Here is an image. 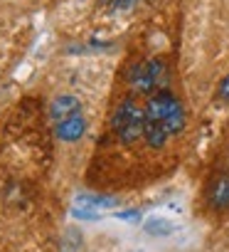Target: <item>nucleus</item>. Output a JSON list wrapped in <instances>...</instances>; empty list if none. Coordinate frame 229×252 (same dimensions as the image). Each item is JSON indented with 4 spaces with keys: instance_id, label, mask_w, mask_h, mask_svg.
<instances>
[{
    "instance_id": "f257e3e1",
    "label": "nucleus",
    "mask_w": 229,
    "mask_h": 252,
    "mask_svg": "<svg viewBox=\"0 0 229 252\" xmlns=\"http://www.w3.org/2000/svg\"><path fill=\"white\" fill-rule=\"evenodd\" d=\"M185 121H187V116H185L182 101L175 94L160 89V92L151 94V99L146 104V134H143V139L151 149H163L173 136H178L185 129Z\"/></svg>"
},
{
    "instance_id": "f03ea898",
    "label": "nucleus",
    "mask_w": 229,
    "mask_h": 252,
    "mask_svg": "<svg viewBox=\"0 0 229 252\" xmlns=\"http://www.w3.org/2000/svg\"><path fill=\"white\" fill-rule=\"evenodd\" d=\"M50 119L54 124V136L64 144H74L84 136L86 121L81 114V104L72 94H59L50 106Z\"/></svg>"
},
{
    "instance_id": "7ed1b4c3",
    "label": "nucleus",
    "mask_w": 229,
    "mask_h": 252,
    "mask_svg": "<svg viewBox=\"0 0 229 252\" xmlns=\"http://www.w3.org/2000/svg\"><path fill=\"white\" fill-rule=\"evenodd\" d=\"M111 129L121 144H126V146L136 144L146 134V106H141L131 96L124 99L111 116Z\"/></svg>"
},
{
    "instance_id": "20e7f679",
    "label": "nucleus",
    "mask_w": 229,
    "mask_h": 252,
    "mask_svg": "<svg viewBox=\"0 0 229 252\" xmlns=\"http://www.w3.org/2000/svg\"><path fill=\"white\" fill-rule=\"evenodd\" d=\"M168 82V67L163 60H141L128 69V84L138 94H155L165 89Z\"/></svg>"
},
{
    "instance_id": "39448f33",
    "label": "nucleus",
    "mask_w": 229,
    "mask_h": 252,
    "mask_svg": "<svg viewBox=\"0 0 229 252\" xmlns=\"http://www.w3.org/2000/svg\"><path fill=\"white\" fill-rule=\"evenodd\" d=\"M116 205V198L111 195H99V193H79L74 198V205H72V213L81 220H91L96 215H101L103 210Z\"/></svg>"
},
{
    "instance_id": "423d86ee",
    "label": "nucleus",
    "mask_w": 229,
    "mask_h": 252,
    "mask_svg": "<svg viewBox=\"0 0 229 252\" xmlns=\"http://www.w3.org/2000/svg\"><path fill=\"white\" fill-rule=\"evenodd\" d=\"M207 203L214 210H229V166L212 173L207 183Z\"/></svg>"
},
{
    "instance_id": "0eeeda50",
    "label": "nucleus",
    "mask_w": 229,
    "mask_h": 252,
    "mask_svg": "<svg viewBox=\"0 0 229 252\" xmlns=\"http://www.w3.org/2000/svg\"><path fill=\"white\" fill-rule=\"evenodd\" d=\"M217 96H219L222 101H229V74L219 82V87H217Z\"/></svg>"
}]
</instances>
